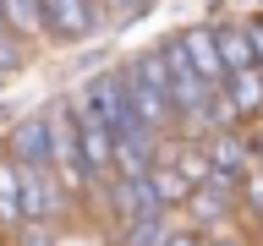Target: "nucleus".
Wrapping results in <instances>:
<instances>
[{
	"label": "nucleus",
	"instance_id": "13",
	"mask_svg": "<svg viewBox=\"0 0 263 246\" xmlns=\"http://www.w3.org/2000/svg\"><path fill=\"white\" fill-rule=\"evenodd\" d=\"M236 219H241L247 230H263V164L258 159L247 164L241 186H236Z\"/></svg>",
	"mask_w": 263,
	"mask_h": 246
},
{
	"label": "nucleus",
	"instance_id": "12",
	"mask_svg": "<svg viewBox=\"0 0 263 246\" xmlns=\"http://www.w3.org/2000/svg\"><path fill=\"white\" fill-rule=\"evenodd\" d=\"M176 224V213H143V219H126V224H115V246H164Z\"/></svg>",
	"mask_w": 263,
	"mask_h": 246
},
{
	"label": "nucleus",
	"instance_id": "10",
	"mask_svg": "<svg viewBox=\"0 0 263 246\" xmlns=\"http://www.w3.org/2000/svg\"><path fill=\"white\" fill-rule=\"evenodd\" d=\"M225 88H230V98H236L241 120H263V60H252L247 71H230Z\"/></svg>",
	"mask_w": 263,
	"mask_h": 246
},
{
	"label": "nucleus",
	"instance_id": "19",
	"mask_svg": "<svg viewBox=\"0 0 263 246\" xmlns=\"http://www.w3.org/2000/svg\"><path fill=\"white\" fill-rule=\"evenodd\" d=\"M164 246H203V230H192V224H170V235H164Z\"/></svg>",
	"mask_w": 263,
	"mask_h": 246
},
{
	"label": "nucleus",
	"instance_id": "9",
	"mask_svg": "<svg viewBox=\"0 0 263 246\" xmlns=\"http://www.w3.org/2000/svg\"><path fill=\"white\" fill-rule=\"evenodd\" d=\"M0 22L22 38V44H39L44 33V0H0Z\"/></svg>",
	"mask_w": 263,
	"mask_h": 246
},
{
	"label": "nucleus",
	"instance_id": "17",
	"mask_svg": "<svg viewBox=\"0 0 263 246\" xmlns=\"http://www.w3.org/2000/svg\"><path fill=\"white\" fill-rule=\"evenodd\" d=\"M11 246H61V241H55V224H44V219H22V224L11 230Z\"/></svg>",
	"mask_w": 263,
	"mask_h": 246
},
{
	"label": "nucleus",
	"instance_id": "2",
	"mask_svg": "<svg viewBox=\"0 0 263 246\" xmlns=\"http://www.w3.org/2000/svg\"><path fill=\"white\" fill-rule=\"evenodd\" d=\"M236 186H241V175H225V170H209V180H197L192 192H186V202L176 208L181 224L192 230H219V224H236Z\"/></svg>",
	"mask_w": 263,
	"mask_h": 246
},
{
	"label": "nucleus",
	"instance_id": "16",
	"mask_svg": "<svg viewBox=\"0 0 263 246\" xmlns=\"http://www.w3.org/2000/svg\"><path fill=\"white\" fill-rule=\"evenodd\" d=\"M22 66H28V44H22V38L0 22V77H16Z\"/></svg>",
	"mask_w": 263,
	"mask_h": 246
},
{
	"label": "nucleus",
	"instance_id": "18",
	"mask_svg": "<svg viewBox=\"0 0 263 246\" xmlns=\"http://www.w3.org/2000/svg\"><path fill=\"white\" fill-rule=\"evenodd\" d=\"M203 246H252V241H247L236 224H219V230H209V235H203Z\"/></svg>",
	"mask_w": 263,
	"mask_h": 246
},
{
	"label": "nucleus",
	"instance_id": "11",
	"mask_svg": "<svg viewBox=\"0 0 263 246\" xmlns=\"http://www.w3.org/2000/svg\"><path fill=\"white\" fill-rule=\"evenodd\" d=\"M214 38H219V60H225V71H247V66L258 60L247 22H214Z\"/></svg>",
	"mask_w": 263,
	"mask_h": 246
},
{
	"label": "nucleus",
	"instance_id": "3",
	"mask_svg": "<svg viewBox=\"0 0 263 246\" xmlns=\"http://www.w3.org/2000/svg\"><path fill=\"white\" fill-rule=\"evenodd\" d=\"M110 28L104 0H44V33L55 44H88Z\"/></svg>",
	"mask_w": 263,
	"mask_h": 246
},
{
	"label": "nucleus",
	"instance_id": "4",
	"mask_svg": "<svg viewBox=\"0 0 263 246\" xmlns=\"http://www.w3.org/2000/svg\"><path fill=\"white\" fill-rule=\"evenodd\" d=\"M16 186H22V219H44V224H61L66 213V186L55 180L49 164H16Z\"/></svg>",
	"mask_w": 263,
	"mask_h": 246
},
{
	"label": "nucleus",
	"instance_id": "20",
	"mask_svg": "<svg viewBox=\"0 0 263 246\" xmlns=\"http://www.w3.org/2000/svg\"><path fill=\"white\" fill-rule=\"evenodd\" d=\"M252 159L263 164V120H258V131H252Z\"/></svg>",
	"mask_w": 263,
	"mask_h": 246
},
{
	"label": "nucleus",
	"instance_id": "8",
	"mask_svg": "<svg viewBox=\"0 0 263 246\" xmlns=\"http://www.w3.org/2000/svg\"><path fill=\"white\" fill-rule=\"evenodd\" d=\"M181 44H186V55H192V66H197V77L209 82V88L230 77V71H225V60H219V38H214V22L181 28Z\"/></svg>",
	"mask_w": 263,
	"mask_h": 246
},
{
	"label": "nucleus",
	"instance_id": "14",
	"mask_svg": "<svg viewBox=\"0 0 263 246\" xmlns=\"http://www.w3.org/2000/svg\"><path fill=\"white\" fill-rule=\"evenodd\" d=\"M22 224V186H16V164L0 153V235Z\"/></svg>",
	"mask_w": 263,
	"mask_h": 246
},
{
	"label": "nucleus",
	"instance_id": "7",
	"mask_svg": "<svg viewBox=\"0 0 263 246\" xmlns=\"http://www.w3.org/2000/svg\"><path fill=\"white\" fill-rule=\"evenodd\" d=\"M143 175H148V186H154V197H159L164 213H176L181 202H186V192H192V180L181 175V164L164 153V142H159V153H154V164H148Z\"/></svg>",
	"mask_w": 263,
	"mask_h": 246
},
{
	"label": "nucleus",
	"instance_id": "5",
	"mask_svg": "<svg viewBox=\"0 0 263 246\" xmlns=\"http://www.w3.org/2000/svg\"><path fill=\"white\" fill-rule=\"evenodd\" d=\"M0 153L11 164H49V115H44V104L16 115L11 126L0 131Z\"/></svg>",
	"mask_w": 263,
	"mask_h": 246
},
{
	"label": "nucleus",
	"instance_id": "15",
	"mask_svg": "<svg viewBox=\"0 0 263 246\" xmlns=\"http://www.w3.org/2000/svg\"><path fill=\"white\" fill-rule=\"evenodd\" d=\"M236 126H247L241 110H236V98H230L225 82H214L209 88V131H236Z\"/></svg>",
	"mask_w": 263,
	"mask_h": 246
},
{
	"label": "nucleus",
	"instance_id": "1",
	"mask_svg": "<svg viewBox=\"0 0 263 246\" xmlns=\"http://www.w3.org/2000/svg\"><path fill=\"white\" fill-rule=\"evenodd\" d=\"M49 115V170H55V180L66 186V197L71 202H88V192H93V175H88V164H82V142H77V115H71V98H49L44 104Z\"/></svg>",
	"mask_w": 263,
	"mask_h": 246
},
{
	"label": "nucleus",
	"instance_id": "6",
	"mask_svg": "<svg viewBox=\"0 0 263 246\" xmlns=\"http://www.w3.org/2000/svg\"><path fill=\"white\" fill-rule=\"evenodd\" d=\"M203 148H209L214 170H225V175H247V164H252V131H247V126H236V131H209Z\"/></svg>",
	"mask_w": 263,
	"mask_h": 246
}]
</instances>
